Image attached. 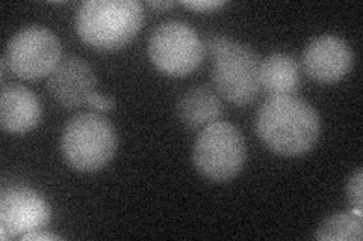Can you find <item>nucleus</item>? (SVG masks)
I'll list each match as a JSON object with an SVG mask.
<instances>
[{
  "instance_id": "obj_1",
  "label": "nucleus",
  "mask_w": 363,
  "mask_h": 241,
  "mask_svg": "<svg viewBox=\"0 0 363 241\" xmlns=\"http://www.w3.org/2000/svg\"><path fill=\"white\" fill-rule=\"evenodd\" d=\"M320 117L297 97H269L256 117L259 139L272 153L295 157L306 154L320 137Z\"/></svg>"
},
{
  "instance_id": "obj_2",
  "label": "nucleus",
  "mask_w": 363,
  "mask_h": 241,
  "mask_svg": "<svg viewBox=\"0 0 363 241\" xmlns=\"http://www.w3.org/2000/svg\"><path fill=\"white\" fill-rule=\"evenodd\" d=\"M143 18V5L136 0H88L79 8L76 29L91 47L117 50L136 37Z\"/></svg>"
},
{
  "instance_id": "obj_3",
  "label": "nucleus",
  "mask_w": 363,
  "mask_h": 241,
  "mask_svg": "<svg viewBox=\"0 0 363 241\" xmlns=\"http://www.w3.org/2000/svg\"><path fill=\"white\" fill-rule=\"evenodd\" d=\"M61 148L72 167L81 172H96L105 167L116 154L117 134L104 117L82 113L67 124Z\"/></svg>"
},
{
  "instance_id": "obj_4",
  "label": "nucleus",
  "mask_w": 363,
  "mask_h": 241,
  "mask_svg": "<svg viewBox=\"0 0 363 241\" xmlns=\"http://www.w3.org/2000/svg\"><path fill=\"white\" fill-rule=\"evenodd\" d=\"M247 149L242 136L229 122L217 121L204 127L194 146V165L203 177L227 181L244 167Z\"/></svg>"
},
{
  "instance_id": "obj_5",
  "label": "nucleus",
  "mask_w": 363,
  "mask_h": 241,
  "mask_svg": "<svg viewBox=\"0 0 363 241\" xmlns=\"http://www.w3.org/2000/svg\"><path fill=\"white\" fill-rule=\"evenodd\" d=\"M212 59V82L221 97L238 106L256 100L260 93V59L255 50L232 41Z\"/></svg>"
},
{
  "instance_id": "obj_6",
  "label": "nucleus",
  "mask_w": 363,
  "mask_h": 241,
  "mask_svg": "<svg viewBox=\"0 0 363 241\" xmlns=\"http://www.w3.org/2000/svg\"><path fill=\"white\" fill-rule=\"evenodd\" d=\"M149 54L159 71L182 77L194 73L204 57V45L197 32L182 21H167L150 37Z\"/></svg>"
},
{
  "instance_id": "obj_7",
  "label": "nucleus",
  "mask_w": 363,
  "mask_h": 241,
  "mask_svg": "<svg viewBox=\"0 0 363 241\" xmlns=\"http://www.w3.org/2000/svg\"><path fill=\"white\" fill-rule=\"evenodd\" d=\"M4 59L9 71L20 78H43L61 62V44L52 30L30 26L9 40Z\"/></svg>"
},
{
  "instance_id": "obj_8",
  "label": "nucleus",
  "mask_w": 363,
  "mask_h": 241,
  "mask_svg": "<svg viewBox=\"0 0 363 241\" xmlns=\"http://www.w3.org/2000/svg\"><path fill=\"white\" fill-rule=\"evenodd\" d=\"M52 211L41 194L28 187H6L0 194V234L2 238L23 237L40 231L50 222Z\"/></svg>"
},
{
  "instance_id": "obj_9",
  "label": "nucleus",
  "mask_w": 363,
  "mask_h": 241,
  "mask_svg": "<svg viewBox=\"0 0 363 241\" xmlns=\"http://www.w3.org/2000/svg\"><path fill=\"white\" fill-rule=\"evenodd\" d=\"M96 86L94 71L82 57L77 56L62 57L48 82L49 93L65 109L88 105V100L96 93Z\"/></svg>"
},
{
  "instance_id": "obj_10",
  "label": "nucleus",
  "mask_w": 363,
  "mask_h": 241,
  "mask_svg": "<svg viewBox=\"0 0 363 241\" xmlns=\"http://www.w3.org/2000/svg\"><path fill=\"white\" fill-rule=\"evenodd\" d=\"M304 70L320 83H335L353 66V52L339 37L324 35L313 40L303 54Z\"/></svg>"
},
{
  "instance_id": "obj_11",
  "label": "nucleus",
  "mask_w": 363,
  "mask_h": 241,
  "mask_svg": "<svg viewBox=\"0 0 363 241\" xmlns=\"http://www.w3.org/2000/svg\"><path fill=\"white\" fill-rule=\"evenodd\" d=\"M41 112L40 100L25 86H8L0 94V124L9 133L32 130L40 122Z\"/></svg>"
},
{
  "instance_id": "obj_12",
  "label": "nucleus",
  "mask_w": 363,
  "mask_h": 241,
  "mask_svg": "<svg viewBox=\"0 0 363 241\" xmlns=\"http://www.w3.org/2000/svg\"><path fill=\"white\" fill-rule=\"evenodd\" d=\"M260 90L269 97H291L297 93L301 82V70L294 57L274 53L260 61Z\"/></svg>"
},
{
  "instance_id": "obj_13",
  "label": "nucleus",
  "mask_w": 363,
  "mask_h": 241,
  "mask_svg": "<svg viewBox=\"0 0 363 241\" xmlns=\"http://www.w3.org/2000/svg\"><path fill=\"white\" fill-rule=\"evenodd\" d=\"M177 114L189 129H204L223 114V102L208 86L192 88L179 98Z\"/></svg>"
},
{
  "instance_id": "obj_14",
  "label": "nucleus",
  "mask_w": 363,
  "mask_h": 241,
  "mask_svg": "<svg viewBox=\"0 0 363 241\" xmlns=\"http://www.w3.org/2000/svg\"><path fill=\"white\" fill-rule=\"evenodd\" d=\"M362 235V214L351 211L328 217L318 228L315 238L318 241H360Z\"/></svg>"
},
{
  "instance_id": "obj_15",
  "label": "nucleus",
  "mask_w": 363,
  "mask_h": 241,
  "mask_svg": "<svg viewBox=\"0 0 363 241\" xmlns=\"http://www.w3.org/2000/svg\"><path fill=\"white\" fill-rule=\"evenodd\" d=\"M362 180H363V172L362 169H357L356 174L350 178L348 181V201L353 206V210L357 214H362Z\"/></svg>"
},
{
  "instance_id": "obj_16",
  "label": "nucleus",
  "mask_w": 363,
  "mask_h": 241,
  "mask_svg": "<svg viewBox=\"0 0 363 241\" xmlns=\"http://www.w3.org/2000/svg\"><path fill=\"white\" fill-rule=\"evenodd\" d=\"M185 8H189L192 11H199V13H212L215 9H220L225 5L223 0H194V2H182Z\"/></svg>"
},
{
  "instance_id": "obj_17",
  "label": "nucleus",
  "mask_w": 363,
  "mask_h": 241,
  "mask_svg": "<svg viewBox=\"0 0 363 241\" xmlns=\"http://www.w3.org/2000/svg\"><path fill=\"white\" fill-rule=\"evenodd\" d=\"M230 42H232V40H229L224 35H213L206 41L204 50H206L212 57H215L220 52H223Z\"/></svg>"
},
{
  "instance_id": "obj_18",
  "label": "nucleus",
  "mask_w": 363,
  "mask_h": 241,
  "mask_svg": "<svg viewBox=\"0 0 363 241\" xmlns=\"http://www.w3.org/2000/svg\"><path fill=\"white\" fill-rule=\"evenodd\" d=\"M88 106L99 110V112H108V110H112V107H113V100L108 98L106 95L94 93L88 100Z\"/></svg>"
},
{
  "instance_id": "obj_19",
  "label": "nucleus",
  "mask_w": 363,
  "mask_h": 241,
  "mask_svg": "<svg viewBox=\"0 0 363 241\" xmlns=\"http://www.w3.org/2000/svg\"><path fill=\"white\" fill-rule=\"evenodd\" d=\"M20 240H23V241H28V240H37V241L45 240V241H49V240H61V237L50 234V233H45L44 229H40V231H33V233H29L26 235L20 237Z\"/></svg>"
},
{
  "instance_id": "obj_20",
  "label": "nucleus",
  "mask_w": 363,
  "mask_h": 241,
  "mask_svg": "<svg viewBox=\"0 0 363 241\" xmlns=\"http://www.w3.org/2000/svg\"><path fill=\"white\" fill-rule=\"evenodd\" d=\"M176 5V2H149V6L155 9H169Z\"/></svg>"
}]
</instances>
